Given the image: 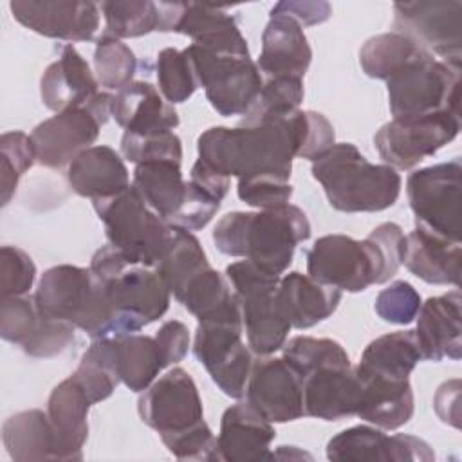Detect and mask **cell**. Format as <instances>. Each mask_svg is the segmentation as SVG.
<instances>
[{
    "mask_svg": "<svg viewBox=\"0 0 462 462\" xmlns=\"http://www.w3.org/2000/svg\"><path fill=\"white\" fill-rule=\"evenodd\" d=\"M336 143L332 123L314 110H294L236 128L211 126L197 139L199 162L222 177L291 179L292 159L314 161Z\"/></svg>",
    "mask_w": 462,
    "mask_h": 462,
    "instance_id": "obj_1",
    "label": "cell"
},
{
    "mask_svg": "<svg viewBox=\"0 0 462 462\" xmlns=\"http://www.w3.org/2000/svg\"><path fill=\"white\" fill-rule=\"evenodd\" d=\"M309 236L310 222L294 204L226 213L211 235L222 254L240 256L278 276L289 269L298 244Z\"/></svg>",
    "mask_w": 462,
    "mask_h": 462,
    "instance_id": "obj_2",
    "label": "cell"
},
{
    "mask_svg": "<svg viewBox=\"0 0 462 462\" xmlns=\"http://www.w3.org/2000/svg\"><path fill=\"white\" fill-rule=\"evenodd\" d=\"M328 204L343 213H377L401 195V175L388 164H372L352 143H334L310 166Z\"/></svg>",
    "mask_w": 462,
    "mask_h": 462,
    "instance_id": "obj_3",
    "label": "cell"
},
{
    "mask_svg": "<svg viewBox=\"0 0 462 462\" xmlns=\"http://www.w3.org/2000/svg\"><path fill=\"white\" fill-rule=\"evenodd\" d=\"M90 271L116 316V336L135 334L166 314L171 292L155 267L132 263L108 244L94 253Z\"/></svg>",
    "mask_w": 462,
    "mask_h": 462,
    "instance_id": "obj_4",
    "label": "cell"
},
{
    "mask_svg": "<svg viewBox=\"0 0 462 462\" xmlns=\"http://www.w3.org/2000/svg\"><path fill=\"white\" fill-rule=\"evenodd\" d=\"M34 305L42 316L72 323L92 339L116 334L114 312L90 267L61 263L47 269L38 282Z\"/></svg>",
    "mask_w": 462,
    "mask_h": 462,
    "instance_id": "obj_5",
    "label": "cell"
},
{
    "mask_svg": "<svg viewBox=\"0 0 462 462\" xmlns=\"http://www.w3.org/2000/svg\"><path fill=\"white\" fill-rule=\"evenodd\" d=\"M462 67L446 63L422 49L388 79V105L393 119L439 110L460 114Z\"/></svg>",
    "mask_w": 462,
    "mask_h": 462,
    "instance_id": "obj_6",
    "label": "cell"
},
{
    "mask_svg": "<svg viewBox=\"0 0 462 462\" xmlns=\"http://www.w3.org/2000/svg\"><path fill=\"white\" fill-rule=\"evenodd\" d=\"M92 204L110 245L132 263L148 267L159 263L171 240L173 226L162 220L134 186L114 197L92 200Z\"/></svg>",
    "mask_w": 462,
    "mask_h": 462,
    "instance_id": "obj_7",
    "label": "cell"
},
{
    "mask_svg": "<svg viewBox=\"0 0 462 462\" xmlns=\"http://www.w3.org/2000/svg\"><path fill=\"white\" fill-rule=\"evenodd\" d=\"M280 278L249 260L233 262L226 267V280L238 301L247 345L258 356H271L280 350L292 328L276 298Z\"/></svg>",
    "mask_w": 462,
    "mask_h": 462,
    "instance_id": "obj_8",
    "label": "cell"
},
{
    "mask_svg": "<svg viewBox=\"0 0 462 462\" xmlns=\"http://www.w3.org/2000/svg\"><path fill=\"white\" fill-rule=\"evenodd\" d=\"M184 52L217 114L231 117L249 112L263 85L262 72L251 56L213 52L195 43H189Z\"/></svg>",
    "mask_w": 462,
    "mask_h": 462,
    "instance_id": "obj_9",
    "label": "cell"
},
{
    "mask_svg": "<svg viewBox=\"0 0 462 462\" xmlns=\"http://www.w3.org/2000/svg\"><path fill=\"white\" fill-rule=\"evenodd\" d=\"M110 92H97L81 106H72L42 121L31 132L36 162L45 168H61L83 150L94 146L99 130L112 116Z\"/></svg>",
    "mask_w": 462,
    "mask_h": 462,
    "instance_id": "obj_10",
    "label": "cell"
},
{
    "mask_svg": "<svg viewBox=\"0 0 462 462\" xmlns=\"http://www.w3.org/2000/svg\"><path fill=\"white\" fill-rule=\"evenodd\" d=\"M460 157L408 175L406 195L415 215V226L460 242Z\"/></svg>",
    "mask_w": 462,
    "mask_h": 462,
    "instance_id": "obj_11",
    "label": "cell"
},
{
    "mask_svg": "<svg viewBox=\"0 0 462 462\" xmlns=\"http://www.w3.org/2000/svg\"><path fill=\"white\" fill-rule=\"evenodd\" d=\"M458 132L460 114L439 110L384 123L375 132L374 144L384 164L395 170H411L451 143Z\"/></svg>",
    "mask_w": 462,
    "mask_h": 462,
    "instance_id": "obj_12",
    "label": "cell"
},
{
    "mask_svg": "<svg viewBox=\"0 0 462 462\" xmlns=\"http://www.w3.org/2000/svg\"><path fill=\"white\" fill-rule=\"evenodd\" d=\"M244 325L240 318L199 321L193 339V354L206 368L211 381L231 399L245 395L253 368L249 345L242 341Z\"/></svg>",
    "mask_w": 462,
    "mask_h": 462,
    "instance_id": "obj_13",
    "label": "cell"
},
{
    "mask_svg": "<svg viewBox=\"0 0 462 462\" xmlns=\"http://www.w3.org/2000/svg\"><path fill=\"white\" fill-rule=\"evenodd\" d=\"M393 27L442 61L462 67V0L393 4Z\"/></svg>",
    "mask_w": 462,
    "mask_h": 462,
    "instance_id": "obj_14",
    "label": "cell"
},
{
    "mask_svg": "<svg viewBox=\"0 0 462 462\" xmlns=\"http://www.w3.org/2000/svg\"><path fill=\"white\" fill-rule=\"evenodd\" d=\"M137 411L159 437L182 433L204 420L199 388L180 366L168 370L144 390L137 401Z\"/></svg>",
    "mask_w": 462,
    "mask_h": 462,
    "instance_id": "obj_15",
    "label": "cell"
},
{
    "mask_svg": "<svg viewBox=\"0 0 462 462\" xmlns=\"http://www.w3.org/2000/svg\"><path fill=\"white\" fill-rule=\"evenodd\" d=\"M307 274L341 292H361L377 285V267L366 240L325 235L307 251Z\"/></svg>",
    "mask_w": 462,
    "mask_h": 462,
    "instance_id": "obj_16",
    "label": "cell"
},
{
    "mask_svg": "<svg viewBox=\"0 0 462 462\" xmlns=\"http://www.w3.org/2000/svg\"><path fill=\"white\" fill-rule=\"evenodd\" d=\"M159 31L179 32L213 52L249 56L238 22L226 9L197 2H159Z\"/></svg>",
    "mask_w": 462,
    "mask_h": 462,
    "instance_id": "obj_17",
    "label": "cell"
},
{
    "mask_svg": "<svg viewBox=\"0 0 462 462\" xmlns=\"http://www.w3.org/2000/svg\"><path fill=\"white\" fill-rule=\"evenodd\" d=\"M244 397L269 422L282 424L305 415L301 379L283 357L265 356L253 363Z\"/></svg>",
    "mask_w": 462,
    "mask_h": 462,
    "instance_id": "obj_18",
    "label": "cell"
},
{
    "mask_svg": "<svg viewBox=\"0 0 462 462\" xmlns=\"http://www.w3.org/2000/svg\"><path fill=\"white\" fill-rule=\"evenodd\" d=\"M9 9L23 27L63 42L94 40L101 18L97 4L79 0H14Z\"/></svg>",
    "mask_w": 462,
    "mask_h": 462,
    "instance_id": "obj_19",
    "label": "cell"
},
{
    "mask_svg": "<svg viewBox=\"0 0 462 462\" xmlns=\"http://www.w3.org/2000/svg\"><path fill=\"white\" fill-rule=\"evenodd\" d=\"M327 458L345 462H431L435 453L419 437L386 435L381 428L361 424L334 435L327 444Z\"/></svg>",
    "mask_w": 462,
    "mask_h": 462,
    "instance_id": "obj_20",
    "label": "cell"
},
{
    "mask_svg": "<svg viewBox=\"0 0 462 462\" xmlns=\"http://www.w3.org/2000/svg\"><path fill=\"white\" fill-rule=\"evenodd\" d=\"M303 411L321 420H339L357 413L359 379L352 363H327L301 375Z\"/></svg>",
    "mask_w": 462,
    "mask_h": 462,
    "instance_id": "obj_21",
    "label": "cell"
},
{
    "mask_svg": "<svg viewBox=\"0 0 462 462\" xmlns=\"http://www.w3.org/2000/svg\"><path fill=\"white\" fill-rule=\"evenodd\" d=\"M422 359L458 361L462 356V298L458 289L428 298L413 330Z\"/></svg>",
    "mask_w": 462,
    "mask_h": 462,
    "instance_id": "obj_22",
    "label": "cell"
},
{
    "mask_svg": "<svg viewBox=\"0 0 462 462\" xmlns=\"http://www.w3.org/2000/svg\"><path fill=\"white\" fill-rule=\"evenodd\" d=\"M273 422L254 411L245 401L229 406L220 419L217 437L218 457L226 462H258L271 458Z\"/></svg>",
    "mask_w": 462,
    "mask_h": 462,
    "instance_id": "obj_23",
    "label": "cell"
},
{
    "mask_svg": "<svg viewBox=\"0 0 462 462\" xmlns=\"http://www.w3.org/2000/svg\"><path fill=\"white\" fill-rule=\"evenodd\" d=\"M97 87L99 81L90 65L74 45L65 43L60 56L42 74L40 97L49 110L61 112L90 101L99 92Z\"/></svg>",
    "mask_w": 462,
    "mask_h": 462,
    "instance_id": "obj_24",
    "label": "cell"
},
{
    "mask_svg": "<svg viewBox=\"0 0 462 462\" xmlns=\"http://www.w3.org/2000/svg\"><path fill=\"white\" fill-rule=\"evenodd\" d=\"M312 61V49L303 32V25L294 18L271 13L262 32V51L256 61L267 78L294 76L303 78Z\"/></svg>",
    "mask_w": 462,
    "mask_h": 462,
    "instance_id": "obj_25",
    "label": "cell"
},
{
    "mask_svg": "<svg viewBox=\"0 0 462 462\" xmlns=\"http://www.w3.org/2000/svg\"><path fill=\"white\" fill-rule=\"evenodd\" d=\"M357 417L381 428L397 430L410 422L415 410L410 379H393L375 374H359Z\"/></svg>",
    "mask_w": 462,
    "mask_h": 462,
    "instance_id": "obj_26",
    "label": "cell"
},
{
    "mask_svg": "<svg viewBox=\"0 0 462 462\" xmlns=\"http://www.w3.org/2000/svg\"><path fill=\"white\" fill-rule=\"evenodd\" d=\"M112 117L130 134L173 132L179 126V114L159 90L148 81H132L114 94Z\"/></svg>",
    "mask_w": 462,
    "mask_h": 462,
    "instance_id": "obj_27",
    "label": "cell"
},
{
    "mask_svg": "<svg viewBox=\"0 0 462 462\" xmlns=\"http://www.w3.org/2000/svg\"><path fill=\"white\" fill-rule=\"evenodd\" d=\"M402 263L406 269L426 283L455 285L460 283L462 245L448 240L420 226L406 235V249Z\"/></svg>",
    "mask_w": 462,
    "mask_h": 462,
    "instance_id": "obj_28",
    "label": "cell"
},
{
    "mask_svg": "<svg viewBox=\"0 0 462 462\" xmlns=\"http://www.w3.org/2000/svg\"><path fill=\"white\" fill-rule=\"evenodd\" d=\"M70 188L85 199L99 200L130 188V173L121 155L105 144L83 150L67 168Z\"/></svg>",
    "mask_w": 462,
    "mask_h": 462,
    "instance_id": "obj_29",
    "label": "cell"
},
{
    "mask_svg": "<svg viewBox=\"0 0 462 462\" xmlns=\"http://www.w3.org/2000/svg\"><path fill=\"white\" fill-rule=\"evenodd\" d=\"M341 291L316 282L309 274L292 271L280 278L276 298L282 312L292 328L305 330L330 318L339 301Z\"/></svg>",
    "mask_w": 462,
    "mask_h": 462,
    "instance_id": "obj_30",
    "label": "cell"
},
{
    "mask_svg": "<svg viewBox=\"0 0 462 462\" xmlns=\"http://www.w3.org/2000/svg\"><path fill=\"white\" fill-rule=\"evenodd\" d=\"M2 442L16 462L63 460L60 437L42 410H23L7 417L2 424Z\"/></svg>",
    "mask_w": 462,
    "mask_h": 462,
    "instance_id": "obj_31",
    "label": "cell"
},
{
    "mask_svg": "<svg viewBox=\"0 0 462 462\" xmlns=\"http://www.w3.org/2000/svg\"><path fill=\"white\" fill-rule=\"evenodd\" d=\"M92 401L87 392L67 377L58 383L47 401V415L60 437L63 460H81L88 437V410Z\"/></svg>",
    "mask_w": 462,
    "mask_h": 462,
    "instance_id": "obj_32",
    "label": "cell"
},
{
    "mask_svg": "<svg viewBox=\"0 0 462 462\" xmlns=\"http://www.w3.org/2000/svg\"><path fill=\"white\" fill-rule=\"evenodd\" d=\"M121 383L132 392H144L164 370L162 356L153 336L125 334L99 339Z\"/></svg>",
    "mask_w": 462,
    "mask_h": 462,
    "instance_id": "obj_33",
    "label": "cell"
},
{
    "mask_svg": "<svg viewBox=\"0 0 462 462\" xmlns=\"http://www.w3.org/2000/svg\"><path fill=\"white\" fill-rule=\"evenodd\" d=\"M188 180L182 179L180 162L150 161L135 164L132 186L144 202L168 224L182 208Z\"/></svg>",
    "mask_w": 462,
    "mask_h": 462,
    "instance_id": "obj_34",
    "label": "cell"
},
{
    "mask_svg": "<svg viewBox=\"0 0 462 462\" xmlns=\"http://www.w3.org/2000/svg\"><path fill=\"white\" fill-rule=\"evenodd\" d=\"M173 298L199 321L242 316L229 282L211 265L191 276Z\"/></svg>",
    "mask_w": 462,
    "mask_h": 462,
    "instance_id": "obj_35",
    "label": "cell"
},
{
    "mask_svg": "<svg viewBox=\"0 0 462 462\" xmlns=\"http://www.w3.org/2000/svg\"><path fill=\"white\" fill-rule=\"evenodd\" d=\"M420 359L413 330H397L370 341L354 370L359 374L410 379V374Z\"/></svg>",
    "mask_w": 462,
    "mask_h": 462,
    "instance_id": "obj_36",
    "label": "cell"
},
{
    "mask_svg": "<svg viewBox=\"0 0 462 462\" xmlns=\"http://www.w3.org/2000/svg\"><path fill=\"white\" fill-rule=\"evenodd\" d=\"M206 265H209V262L199 238L191 231L173 226L171 240L155 265L170 292L175 296L182 285Z\"/></svg>",
    "mask_w": 462,
    "mask_h": 462,
    "instance_id": "obj_37",
    "label": "cell"
},
{
    "mask_svg": "<svg viewBox=\"0 0 462 462\" xmlns=\"http://www.w3.org/2000/svg\"><path fill=\"white\" fill-rule=\"evenodd\" d=\"M422 51L419 43L401 32H383L368 38L359 51V65L368 78L388 79L399 67Z\"/></svg>",
    "mask_w": 462,
    "mask_h": 462,
    "instance_id": "obj_38",
    "label": "cell"
},
{
    "mask_svg": "<svg viewBox=\"0 0 462 462\" xmlns=\"http://www.w3.org/2000/svg\"><path fill=\"white\" fill-rule=\"evenodd\" d=\"M105 16V32L123 38H139L159 31V5L152 0H110L99 5Z\"/></svg>",
    "mask_w": 462,
    "mask_h": 462,
    "instance_id": "obj_39",
    "label": "cell"
},
{
    "mask_svg": "<svg viewBox=\"0 0 462 462\" xmlns=\"http://www.w3.org/2000/svg\"><path fill=\"white\" fill-rule=\"evenodd\" d=\"M94 69L101 87L119 92L134 81L137 58L123 40L103 32V36L96 40Z\"/></svg>",
    "mask_w": 462,
    "mask_h": 462,
    "instance_id": "obj_40",
    "label": "cell"
},
{
    "mask_svg": "<svg viewBox=\"0 0 462 462\" xmlns=\"http://www.w3.org/2000/svg\"><path fill=\"white\" fill-rule=\"evenodd\" d=\"M303 101V78L274 76L263 81L260 94L249 112L244 116L242 125H251L265 119L287 116L300 108Z\"/></svg>",
    "mask_w": 462,
    "mask_h": 462,
    "instance_id": "obj_41",
    "label": "cell"
},
{
    "mask_svg": "<svg viewBox=\"0 0 462 462\" xmlns=\"http://www.w3.org/2000/svg\"><path fill=\"white\" fill-rule=\"evenodd\" d=\"M36 162V152L31 135L13 130L0 137V193L2 206L13 199L20 179Z\"/></svg>",
    "mask_w": 462,
    "mask_h": 462,
    "instance_id": "obj_42",
    "label": "cell"
},
{
    "mask_svg": "<svg viewBox=\"0 0 462 462\" xmlns=\"http://www.w3.org/2000/svg\"><path fill=\"white\" fill-rule=\"evenodd\" d=\"M157 83L162 97L170 103L188 101L199 88V81L188 54L173 47H166L159 52L157 63Z\"/></svg>",
    "mask_w": 462,
    "mask_h": 462,
    "instance_id": "obj_43",
    "label": "cell"
},
{
    "mask_svg": "<svg viewBox=\"0 0 462 462\" xmlns=\"http://www.w3.org/2000/svg\"><path fill=\"white\" fill-rule=\"evenodd\" d=\"M70 377L87 392L92 404L108 399L121 383L99 339H92Z\"/></svg>",
    "mask_w": 462,
    "mask_h": 462,
    "instance_id": "obj_44",
    "label": "cell"
},
{
    "mask_svg": "<svg viewBox=\"0 0 462 462\" xmlns=\"http://www.w3.org/2000/svg\"><path fill=\"white\" fill-rule=\"evenodd\" d=\"M283 359L301 375L309 370L327 365V363H350L346 350L330 337H312V336H296L282 346Z\"/></svg>",
    "mask_w": 462,
    "mask_h": 462,
    "instance_id": "obj_45",
    "label": "cell"
},
{
    "mask_svg": "<svg viewBox=\"0 0 462 462\" xmlns=\"http://www.w3.org/2000/svg\"><path fill=\"white\" fill-rule=\"evenodd\" d=\"M377 267V285L390 282L404 260L406 235L395 222H383L365 238Z\"/></svg>",
    "mask_w": 462,
    "mask_h": 462,
    "instance_id": "obj_46",
    "label": "cell"
},
{
    "mask_svg": "<svg viewBox=\"0 0 462 462\" xmlns=\"http://www.w3.org/2000/svg\"><path fill=\"white\" fill-rule=\"evenodd\" d=\"M121 153L134 164L150 161H182V143L175 132L157 134H130L125 132L121 137Z\"/></svg>",
    "mask_w": 462,
    "mask_h": 462,
    "instance_id": "obj_47",
    "label": "cell"
},
{
    "mask_svg": "<svg viewBox=\"0 0 462 462\" xmlns=\"http://www.w3.org/2000/svg\"><path fill=\"white\" fill-rule=\"evenodd\" d=\"M420 305L422 300L417 289L404 280H395L377 294L374 309L386 323L408 325L417 318Z\"/></svg>",
    "mask_w": 462,
    "mask_h": 462,
    "instance_id": "obj_48",
    "label": "cell"
},
{
    "mask_svg": "<svg viewBox=\"0 0 462 462\" xmlns=\"http://www.w3.org/2000/svg\"><path fill=\"white\" fill-rule=\"evenodd\" d=\"M74 330L76 327L72 323L51 319L40 314L31 336L20 348L31 357H54L74 343Z\"/></svg>",
    "mask_w": 462,
    "mask_h": 462,
    "instance_id": "obj_49",
    "label": "cell"
},
{
    "mask_svg": "<svg viewBox=\"0 0 462 462\" xmlns=\"http://www.w3.org/2000/svg\"><path fill=\"white\" fill-rule=\"evenodd\" d=\"M36 265L20 247L2 245L0 249V292L2 298L25 296L34 283Z\"/></svg>",
    "mask_w": 462,
    "mask_h": 462,
    "instance_id": "obj_50",
    "label": "cell"
},
{
    "mask_svg": "<svg viewBox=\"0 0 462 462\" xmlns=\"http://www.w3.org/2000/svg\"><path fill=\"white\" fill-rule=\"evenodd\" d=\"M38 309L34 298L9 296L0 303V336L2 339L22 346L31 336L36 321Z\"/></svg>",
    "mask_w": 462,
    "mask_h": 462,
    "instance_id": "obj_51",
    "label": "cell"
},
{
    "mask_svg": "<svg viewBox=\"0 0 462 462\" xmlns=\"http://www.w3.org/2000/svg\"><path fill=\"white\" fill-rule=\"evenodd\" d=\"M166 449L179 460H220L217 437L206 420L170 437H161Z\"/></svg>",
    "mask_w": 462,
    "mask_h": 462,
    "instance_id": "obj_52",
    "label": "cell"
},
{
    "mask_svg": "<svg viewBox=\"0 0 462 462\" xmlns=\"http://www.w3.org/2000/svg\"><path fill=\"white\" fill-rule=\"evenodd\" d=\"M292 186L285 179L278 177H251L238 179L236 193L242 202L258 209H273L289 204L292 197Z\"/></svg>",
    "mask_w": 462,
    "mask_h": 462,
    "instance_id": "obj_53",
    "label": "cell"
},
{
    "mask_svg": "<svg viewBox=\"0 0 462 462\" xmlns=\"http://www.w3.org/2000/svg\"><path fill=\"white\" fill-rule=\"evenodd\" d=\"M155 341L159 345L164 368L180 363L189 348V330L179 319L164 321L155 332Z\"/></svg>",
    "mask_w": 462,
    "mask_h": 462,
    "instance_id": "obj_54",
    "label": "cell"
},
{
    "mask_svg": "<svg viewBox=\"0 0 462 462\" xmlns=\"http://www.w3.org/2000/svg\"><path fill=\"white\" fill-rule=\"evenodd\" d=\"M271 13H282L301 25H318L328 20L332 7L327 2H278Z\"/></svg>",
    "mask_w": 462,
    "mask_h": 462,
    "instance_id": "obj_55",
    "label": "cell"
},
{
    "mask_svg": "<svg viewBox=\"0 0 462 462\" xmlns=\"http://www.w3.org/2000/svg\"><path fill=\"white\" fill-rule=\"evenodd\" d=\"M458 397H460V381L458 379H451V381L442 383L437 388V393L433 397V408H435L439 419L446 424L455 426V428L460 426Z\"/></svg>",
    "mask_w": 462,
    "mask_h": 462,
    "instance_id": "obj_56",
    "label": "cell"
}]
</instances>
